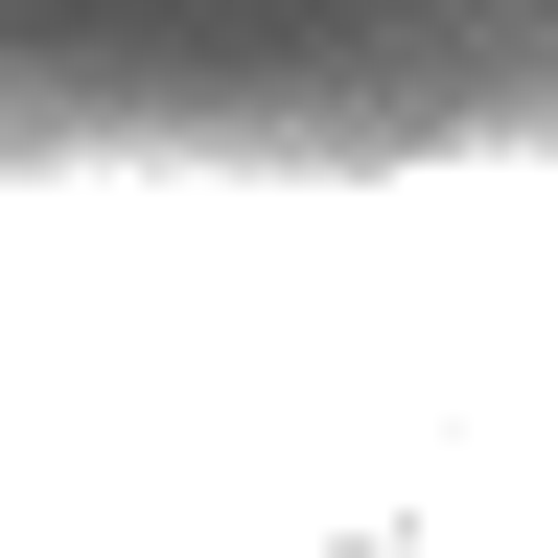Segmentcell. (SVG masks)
I'll return each mask as SVG.
<instances>
[{"mask_svg": "<svg viewBox=\"0 0 558 558\" xmlns=\"http://www.w3.org/2000/svg\"><path fill=\"white\" fill-rule=\"evenodd\" d=\"M0 558H558V163H0Z\"/></svg>", "mask_w": 558, "mask_h": 558, "instance_id": "cell-1", "label": "cell"}]
</instances>
